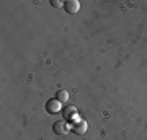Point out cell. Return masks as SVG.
Returning a JSON list of instances; mask_svg holds the SVG:
<instances>
[{
	"mask_svg": "<svg viewBox=\"0 0 147 140\" xmlns=\"http://www.w3.org/2000/svg\"><path fill=\"white\" fill-rule=\"evenodd\" d=\"M46 113L47 114H57L59 111H62V103L61 101H57L56 98H51L46 101Z\"/></svg>",
	"mask_w": 147,
	"mask_h": 140,
	"instance_id": "cell-1",
	"label": "cell"
},
{
	"mask_svg": "<svg viewBox=\"0 0 147 140\" xmlns=\"http://www.w3.org/2000/svg\"><path fill=\"white\" fill-rule=\"evenodd\" d=\"M53 132L57 135H65L69 132H72V127L65 122V121H57L53 124Z\"/></svg>",
	"mask_w": 147,
	"mask_h": 140,
	"instance_id": "cell-2",
	"label": "cell"
},
{
	"mask_svg": "<svg viewBox=\"0 0 147 140\" xmlns=\"http://www.w3.org/2000/svg\"><path fill=\"white\" fill-rule=\"evenodd\" d=\"M72 127V132L74 134H77V135H84L87 130H88V125H87V122L85 121H82V119H79L75 124H72L70 125Z\"/></svg>",
	"mask_w": 147,
	"mask_h": 140,
	"instance_id": "cell-3",
	"label": "cell"
},
{
	"mask_svg": "<svg viewBox=\"0 0 147 140\" xmlns=\"http://www.w3.org/2000/svg\"><path fill=\"white\" fill-rule=\"evenodd\" d=\"M64 10L67 11V13H77L80 10V2L79 0H67V2H64Z\"/></svg>",
	"mask_w": 147,
	"mask_h": 140,
	"instance_id": "cell-4",
	"label": "cell"
},
{
	"mask_svg": "<svg viewBox=\"0 0 147 140\" xmlns=\"http://www.w3.org/2000/svg\"><path fill=\"white\" fill-rule=\"evenodd\" d=\"M75 114H77V109L74 108V106H67V108L62 109V116L65 121H72L75 117Z\"/></svg>",
	"mask_w": 147,
	"mask_h": 140,
	"instance_id": "cell-5",
	"label": "cell"
},
{
	"mask_svg": "<svg viewBox=\"0 0 147 140\" xmlns=\"http://www.w3.org/2000/svg\"><path fill=\"white\" fill-rule=\"evenodd\" d=\"M56 99L57 101H61V103H67L69 101V93L65 91V90H57V93H56Z\"/></svg>",
	"mask_w": 147,
	"mask_h": 140,
	"instance_id": "cell-6",
	"label": "cell"
},
{
	"mask_svg": "<svg viewBox=\"0 0 147 140\" xmlns=\"http://www.w3.org/2000/svg\"><path fill=\"white\" fill-rule=\"evenodd\" d=\"M51 5L54 8H61V7H64V2H61V0H51Z\"/></svg>",
	"mask_w": 147,
	"mask_h": 140,
	"instance_id": "cell-7",
	"label": "cell"
}]
</instances>
